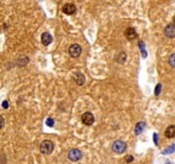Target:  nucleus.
Returning a JSON list of instances; mask_svg holds the SVG:
<instances>
[{"mask_svg":"<svg viewBox=\"0 0 175 164\" xmlns=\"http://www.w3.org/2000/svg\"><path fill=\"white\" fill-rule=\"evenodd\" d=\"M144 128H145V122L143 121H139L137 122L134 127V134L135 135H139L142 133V131L144 130Z\"/></svg>","mask_w":175,"mask_h":164,"instance_id":"9b49d317","label":"nucleus"},{"mask_svg":"<svg viewBox=\"0 0 175 164\" xmlns=\"http://www.w3.org/2000/svg\"><path fill=\"white\" fill-rule=\"evenodd\" d=\"M46 124L48 125L49 127H53L54 126V119H51V117H49V119H47V120H46Z\"/></svg>","mask_w":175,"mask_h":164,"instance_id":"a211bd4d","label":"nucleus"},{"mask_svg":"<svg viewBox=\"0 0 175 164\" xmlns=\"http://www.w3.org/2000/svg\"><path fill=\"white\" fill-rule=\"evenodd\" d=\"M161 84H158V86H156L155 88V95L158 96L159 93H161Z\"/></svg>","mask_w":175,"mask_h":164,"instance_id":"f3484780","label":"nucleus"},{"mask_svg":"<svg viewBox=\"0 0 175 164\" xmlns=\"http://www.w3.org/2000/svg\"><path fill=\"white\" fill-rule=\"evenodd\" d=\"M125 161H127L128 163H130V162H132L134 158H133V156H132V155H128L125 156Z\"/></svg>","mask_w":175,"mask_h":164,"instance_id":"aec40b11","label":"nucleus"},{"mask_svg":"<svg viewBox=\"0 0 175 164\" xmlns=\"http://www.w3.org/2000/svg\"><path fill=\"white\" fill-rule=\"evenodd\" d=\"M2 107H3L4 109H7L9 107V103L8 101H3L2 102Z\"/></svg>","mask_w":175,"mask_h":164,"instance_id":"412c9836","label":"nucleus"},{"mask_svg":"<svg viewBox=\"0 0 175 164\" xmlns=\"http://www.w3.org/2000/svg\"><path fill=\"white\" fill-rule=\"evenodd\" d=\"M82 122L86 125H92L94 122V117L91 112H86L82 115Z\"/></svg>","mask_w":175,"mask_h":164,"instance_id":"39448f33","label":"nucleus"},{"mask_svg":"<svg viewBox=\"0 0 175 164\" xmlns=\"http://www.w3.org/2000/svg\"><path fill=\"white\" fill-rule=\"evenodd\" d=\"M167 164H169V163H167Z\"/></svg>","mask_w":175,"mask_h":164,"instance_id":"5701e85b","label":"nucleus"},{"mask_svg":"<svg viewBox=\"0 0 175 164\" xmlns=\"http://www.w3.org/2000/svg\"><path fill=\"white\" fill-rule=\"evenodd\" d=\"M68 158L69 160L76 162V161L80 160L82 158V153L81 151H79L78 148H72L71 151H69L68 153Z\"/></svg>","mask_w":175,"mask_h":164,"instance_id":"7ed1b4c3","label":"nucleus"},{"mask_svg":"<svg viewBox=\"0 0 175 164\" xmlns=\"http://www.w3.org/2000/svg\"><path fill=\"white\" fill-rule=\"evenodd\" d=\"M168 63H169V65H170L171 67L175 68V53H173V55H171L170 56H169Z\"/></svg>","mask_w":175,"mask_h":164,"instance_id":"2eb2a0df","label":"nucleus"},{"mask_svg":"<svg viewBox=\"0 0 175 164\" xmlns=\"http://www.w3.org/2000/svg\"><path fill=\"white\" fill-rule=\"evenodd\" d=\"M139 47H140L141 52H142V53H143V57H146V56H147V53H146L145 49H144V43L141 42V41L139 42Z\"/></svg>","mask_w":175,"mask_h":164,"instance_id":"dca6fc26","label":"nucleus"},{"mask_svg":"<svg viewBox=\"0 0 175 164\" xmlns=\"http://www.w3.org/2000/svg\"><path fill=\"white\" fill-rule=\"evenodd\" d=\"M175 153V144L169 146L168 148H166V150H163V152H161L163 155H170V153Z\"/></svg>","mask_w":175,"mask_h":164,"instance_id":"4468645a","label":"nucleus"},{"mask_svg":"<svg viewBox=\"0 0 175 164\" xmlns=\"http://www.w3.org/2000/svg\"><path fill=\"white\" fill-rule=\"evenodd\" d=\"M125 37H127V39H128V40H133L137 37V33H136L135 29L134 28H131V27L128 28V29L125 30Z\"/></svg>","mask_w":175,"mask_h":164,"instance_id":"9d476101","label":"nucleus"},{"mask_svg":"<svg viewBox=\"0 0 175 164\" xmlns=\"http://www.w3.org/2000/svg\"><path fill=\"white\" fill-rule=\"evenodd\" d=\"M164 34L168 38L175 37V24H170L167 25L164 29Z\"/></svg>","mask_w":175,"mask_h":164,"instance_id":"0eeeda50","label":"nucleus"},{"mask_svg":"<svg viewBox=\"0 0 175 164\" xmlns=\"http://www.w3.org/2000/svg\"><path fill=\"white\" fill-rule=\"evenodd\" d=\"M68 53L70 56L72 57H78V56L81 55L82 53V48L81 46L78 45V44H73L71 45L70 47L68 49Z\"/></svg>","mask_w":175,"mask_h":164,"instance_id":"20e7f679","label":"nucleus"},{"mask_svg":"<svg viewBox=\"0 0 175 164\" xmlns=\"http://www.w3.org/2000/svg\"><path fill=\"white\" fill-rule=\"evenodd\" d=\"M0 122H1V124H0V128L2 129V127L4 126V117L2 116L0 117Z\"/></svg>","mask_w":175,"mask_h":164,"instance_id":"4be33fe9","label":"nucleus"},{"mask_svg":"<svg viewBox=\"0 0 175 164\" xmlns=\"http://www.w3.org/2000/svg\"><path fill=\"white\" fill-rule=\"evenodd\" d=\"M112 150L114 153L121 155V153H123L125 151H127V144H125V143L122 140H117L113 143Z\"/></svg>","mask_w":175,"mask_h":164,"instance_id":"f03ea898","label":"nucleus"},{"mask_svg":"<svg viewBox=\"0 0 175 164\" xmlns=\"http://www.w3.org/2000/svg\"><path fill=\"white\" fill-rule=\"evenodd\" d=\"M153 139H154V143H155V145L158 146V144H159V136H158V134H157V133H154V134H153Z\"/></svg>","mask_w":175,"mask_h":164,"instance_id":"6ab92c4d","label":"nucleus"},{"mask_svg":"<svg viewBox=\"0 0 175 164\" xmlns=\"http://www.w3.org/2000/svg\"><path fill=\"white\" fill-rule=\"evenodd\" d=\"M164 134H166V136L167 138H173V137H175V125H170V126L167 127Z\"/></svg>","mask_w":175,"mask_h":164,"instance_id":"ddd939ff","label":"nucleus"},{"mask_svg":"<svg viewBox=\"0 0 175 164\" xmlns=\"http://www.w3.org/2000/svg\"><path fill=\"white\" fill-rule=\"evenodd\" d=\"M54 143L51 140H45L41 143L40 146V152L43 153V155H51L54 151Z\"/></svg>","mask_w":175,"mask_h":164,"instance_id":"f257e3e1","label":"nucleus"},{"mask_svg":"<svg viewBox=\"0 0 175 164\" xmlns=\"http://www.w3.org/2000/svg\"><path fill=\"white\" fill-rule=\"evenodd\" d=\"M115 60H116V62L123 64L125 60H127V55H125V53H123V52L119 53L117 55H116Z\"/></svg>","mask_w":175,"mask_h":164,"instance_id":"f8f14e48","label":"nucleus"},{"mask_svg":"<svg viewBox=\"0 0 175 164\" xmlns=\"http://www.w3.org/2000/svg\"><path fill=\"white\" fill-rule=\"evenodd\" d=\"M73 79H74L75 83L78 84V86H83L84 83H85V81H86V79H85V76L81 72H77V73L74 74Z\"/></svg>","mask_w":175,"mask_h":164,"instance_id":"1a4fd4ad","label":"nucleus"},{"mask_svg":"<svg viewBox=\"0 0 175 164\" xmlns=\"http://www.w3.org/2000/svg\"><path fill=\"white\" fill-rule=\"evenodd\" d=\"M76 6L74 4L67 3L62 7V12L66 15H73L76 12Z\"/></svg>","mask_w":175,"mask_h":164,"instance_id":"423d86ee","label":"nucleus"},{"mask_svg":"<svg viewBox=\"0 0 175 164\" xmlns=\"http://www.w3.org/2000/svg\"><path fill=\"white\" fill-rule=\"evenodd\" d=\"M41 42L44 46H49L53 42V37L49 32H44L41 36Z\"/></svg>","mask_w":175,"mask_h":164,"instance_id":"6e6552de","label":"nucleus"}]
</instances>
